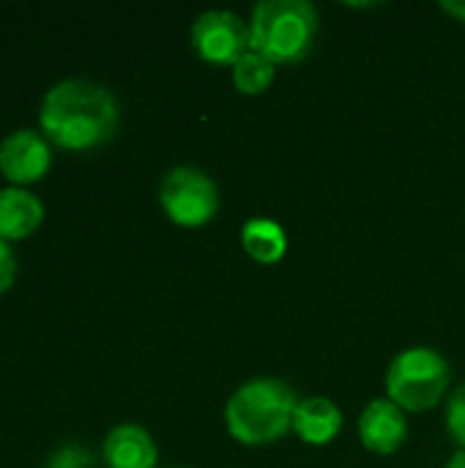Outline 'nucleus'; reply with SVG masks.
<instances>
[{
    "instance_id": "1",
    "label": "nucleus",
    "mask_w": 465,
    "mask_h": 468,
    "mask_svg": "<svg viewBox=\"0 0 465 468\" xmlns=\"http://www.w3.org/2000/svg\"><path fill=\"white\" fill-rule=\"evenodd\" d=\"M44 134L66 151H88L115 137L121 110L115 96L93 80H63L41 101Z\"/></svg>"
},
{
    "instance_id": "2",
    "label": "nucleus",
    "mask_w": 465,
    "mask_h": 468,
    "mask_svg": "<svg viewBox=\"0 0 465 468\" xmlns=\"http://www.w3.org/2000/svg\"><path fill=\"white\" fill-rule=\"evenodd\" d=\"M296 406L299 398L285 381L252 378L230 395L225 406V425L238 444L266 447L293 431Z\"/></svg>"
},
{
    "instance_id": "3",
    "label": "nucleus",
    "mask_w": 465,
    "mask_h": 468,
    "mask_svg": "<svg viewBox=\"0 0 465 468\" xmlns=\"http://www.w3.org/2000/svg\"><path fill=\"white\" fill-rule=\"evenodd\" d=\"M318 36V8L307 0H263L249 22L252 52L274 66L299 63L310 55Z\"/></svg>"
},
{
    "instance_id": "4",
    "label": "nucleus",
    "mask_w": 465,
    "mask_h": 468,
    "mask_svg": "<svg viewBox=\"0 0 465 468\" xmlns=\"http://www.w3.org/2000/svg\"><path fill=\"white\" fill-rule=\"evenodd\" d=\"M449 362L430 346L400 351L386 370V395L403 411H430L449 389Z\"/></svg>"
},
{
    "instance_id": "5",
    "label": "nucleus",
    "mask_w": 465,
    "mask_h": 468,
    "mask_svg": "<svg viewBox=\"0 0 465 468\" xmlns=\"http://www.w3.org/2000/svg\"><path fill=\"white\" fill-rule=\"evenodd\" d=\"M159 203L170 222L181 228H203L219 211V189L200 167L181 165L164 176Z\"/></svg>"
},
{
    "instance_id": "6",
    "label": "nucleus",
    "mask_w": 465,
    "mask_h": 468,
    "mask_svg": "<svg viewBox=\"0 0 465 468\" xmlns=\"http://www.w3.org/2000/svg\"><path fill=\"white\" fill-rule=\"evenodd\" d=\"M192 47L195 52L214 66H236L249 49V22L233 11H203L192 22Z\"/></svg>"
},
{
    "instance_id": "7",
    "label": "nucleus",
    "mask_w": 465,
    "mask_h": 468,
    "mask_svg": "<svg viewBox=\"0 0 465 468\" xmlns=\"http://www.w3.org/2000/svg\"><path fill=\"white\" fill-rule=\"evenodd\" d=\"M49 145L30 129H19L0 143V173L11 184H33L49 170Z\"/></svg>"
},
{
    "instance_id": "8",
    "label": "nucleus",
    "mask_w": 465,
    "mask_h": 468,
    "mask_svg": "<svg viewBox=\"0 0 465 468\" xmlns=\"http://www.w3.org/2000/svg\"><path fill=\"white\" fill-rule=\"evenodd\" d=\"M359 439L375 455L397 452L408 439V420L403 409L389 398L367 403V409L359 417Z\"/></svg>"
},
{
    "instance_id": "9",
    "label": "nucleus",
    "mask_w": 465,
    "mask_h": 468,
    "mask_svg": "<svg viewBox=\"0 0 465 468\" xmlns=\"http://www.w3.org/2000/svg\"><path fill=\"white\" fill-rule=\"evenodd\" d=\"M159 450L140 425H118L104 439V461L110 468H156Z\"/></svg>"
},
{
    "instance_id": "10",
    "label": "nucleus",
    "mask_w": 465,
    "mask_h": 468,
    "mask_svg": "<svg viewBox=\"0 0 465 468\" xmlns=\"http://www.w3.org/2000/svg\"><path fill=\"white\" fill-rule=\"evenodd\" d=\"M343 431V411L337 403L329 398H307L299 400L296 414H293V433L310 444V447H323L332 444Z\"/></svg>"
},
{
    "instance_id": "11",
    "label": "nucleus",
    "mask_w": 465,
    "mask_h": 468,
    "mask_svg": "<svg viewBox=\"0 0 465 468\" xmlns=\"http://www.w3.org/2000/svg\"><path fill=\"white\" fill-rule=\"evenodd\" d=\"M44 219V206L36 195L8 186L0 189V239L19 241L27 239Z\"/></svg>"
},
{
    "instance_id": "12",
    "label": "nucleus",
    "mask_w": 465,
    "mask_h": 468,
    "mask_svg": "<svg viewBox=\"0 0 465 468\" xmlns=\"http://www.w3.org/2000/svg\"><path fill=\"white\" fill-rule=\"evenodd\" d=\"M241 244L244 252L263 266H271L277 261H282V255L288 252V233L280 222L266 219V217H252L244 228H241Z\"/></svg>"
},
{
    "instance_id": "13",
    "label": "nucleus",
    "mask_w": 465,
    "mask_h": 468,
    "mask_svg": "<svg viewBox=\"0 0 465 468\" xmlns=\"http://www.w3.org/2000/svg\"><path fill=\"white\" fill-rule=\"evenodd\" d=\"M274 77H277V66L269 58H263L260 52H252V49L233 66V85L247 96L266 93L271 88Z\"/></svg>"
},
{
    "instance_id": "14",
    "label": "nucleus",
    "mask_w": 465,
    "mask_h": 468,
    "mask_svg": "<svg viewBox=\"0 0 465 468\" xmlns=\"http://www.w3.org/2000/svg\"><path fill=\"white\" fill-rule=\"evenodd\" d=\"M447 428H449V436L458 441V447L465 450V381L455 389V395L449 398V406H447Z\"/></svg>"
},
{
    "instance_id": "15",
    "label": "nucleus",
    "mask_w": 465,
    "mask_h": 468,
    "mask_svg": "<svg viewBox=\"0 0 465 468\" xmlns=\"http://www.w3.org/2000/svg\"><path fill=\"white\" fill-rule=\"evenodd\" d=\"M93 466V455L82 447H60L49 455L47 461V468H90Z\"/></svg>"
},
{
    "instance_id": "16",
    "label": "nucleus",
    "mask_w": 465,
    "mask_h": 468,
    "mask_svg": "<svg viewBox=\"0 0 465 468\" xmlns=\"http://www.w3.org/2000/svg\"><path fill=\"white\" fill-rule=\"evenodd\" d=\"M14 277H16V258L11 247L0 239V296L14 285Z\"/></svg>"
},
{
    "instance_id": "17",
    "label": "nucleus",
    "mask_w": 465,
    "mask_h": 468,
    "mask_svg": "<svg viewBox=\"0 0 465 468\" xmlns=\"http://www.w3.org/2000/svg\"><path fill=\"white\" fill-rule=\"evenodd\" d=\"M441 8H444L447 14H452L455 19L465 22V0H441Z\"/></svg>"
},
{
    "instance_id": "18",
    "label": "nucleus",
    "mask_w": 465,
    "mask_h": 468,
    "mask_svg": "<svg viewBox=\"0 0 465 468\" xmlns=\"http://www.w3.org/2000/svg\"><path fill=\"white\" fill-rule=\"evenodd\" d=\"M447 468H465V450H458L452 458H449V463Z\"/></svg>"
}]
</instances>
